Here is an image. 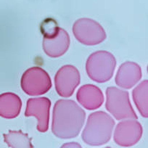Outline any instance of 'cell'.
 Segmentation results:
<instances>
[{
  "label": "cell",
  "instance_id": "1",
  "mask_svg": "<svg viewBox=\"0 0 148 148\" xmlns=\"http://www.w3.org/2000/svg\"><path fill=\"white\" fill-rule=\"evenodd\" d=\"M86 119L85 111L71 99H59L53 108L52 132L62 139L79 136Z\"/></svg>",
  "mask_w": 148,
  "mask_h": 148
},
{
  "label": "cell",
  "instance_id": "2",
  "mask_svg": "<svg viewBox=\"0 0 148 148\" xmlns=\"http://www.w3.org/2000/svg\"><path fill=\"white\" fill-rule=\"evenodd\" d=\"M115 121L104 111L91 113L82 134V140L90 146L108 143L112 136Z\"/></svg>",
  "mask_w": 148,
  "mask_h": 148
},
{
  "label": "cell",
  "instance_id": "3",
  "mask_svg": "<svg viewBox=\"0 0 148 148\" xmlns=\"http://www.w3.org/2000/svg\"><path fill=\"white\" fill-rule=\"evenodd\" d=\"M116 67L114 55L108 51H97L91 54L86 63L87 75L97 83H105L112 79Z\"/></svg>",
  "mask_w": 148,
  "mask_h": 148
},
{
  "label": "cell",
  "instance_id": "4",
  "mask_svg": "<svg viewBox=\"0 0 148 148\" xmlns=\"http://www.w3.org/2000/svg\"><path fill=\"white\" fill-rule=\"evenodd\" d=\"M105 108L116 120L138 119L131 104L129 92L115 86L106 89Z\"/></svg>",
  "mask_w": 148,
  "mask_h": 148
},
{
  "label": "cell",
  "instance_id": "5",
  "mask_svg": "<svg viewBox=\"0 0 148 148\" xmlns=\"http://www.w3.org/2000/svg\"><path fill=\"white\" fill-rule=\"evenodd\" d=\"M73 34L80 43L86 46L99 45L107 38L103 27L95 20L87 18H79L75 21Z\"/></svg>",
  "mask_w": 148,
  "mask_h": 148
},
{
  "label": "cell",
  "instance_id": "6",
  "mask_svg": "<svg viewBox=\"0 0 148 148\" xmlns=\"http://www.w3.org/2000/svg\"><path fill=\"white\" fill-rule=\"evenodd\" d=\"M21 88L30 96H39L46 94L52 87L50 76L40 67H32L23 74L21 81Z\"/></svg>",
  "mask_w": 148,
  "mask_h": 148
},
{
  "label": "cell",
  "instance_id": "7",
  "mask_svg": "<svg viewBox=\"0 0 148 148\" xmlns=\"http://www.w3.org/2000/svg\"><path fill=\"white\" fill-rule=\"evenodd\" d=\"M81 76L79 70L73 65H65L61 67L55 76L56 92L62 97H70L79 85Z\"/></svg>",
  "mask_w": 148,
  "mask_h": 148
},
{
  "label": "cell",
  "instance_id": "8",
  "mask_svg": "<svg viewBox=\"0 0 148 148\" xmlns=\"http://www.w3.org/2000/svg\"><path fill=\"white\" fill-rule=\"evenodd\" d=\"M143 129L136 119H126L119 122L113 135L114 142L121 147H132L141 139Z\"/></svg>",
  "mask_w": 148,
  "mask_h": 148
},
{
  "label": "cell",
  "instance_id": "9",
  "mask_svg": "<svg viewBox=\"0 0 148 148\" xmlns=\"http://www.w3.org/2000/svg\"><path fill=\"white\" fill-rule=\"evenodd\" d=\"M51 101L47 97L30 98L28 99L25 116H34L37 119V130L45 133L48 130Z\"/></svg>",
  "mask_w": 148,
  "mask_h": 148
},
{
  "label": "cell",
  "instance_id": "10",
  "mask_svg": "<svg viewBox=\"0 0 148 148\" xmlns=\"http://www.w3.org/2000/svg\"><path fill=\"white\" fill-rule=\"evenodd\" d=\"M71 44L68 33L60 27L58 34L51 38H44L42 47L45 54L50 58H60L68 51Z\"/></svg>",
  "mask_w": 148,
  "mask_h": 148
},
{
  "label": "cell",
  "instance_id": "11",
  "mask_svg": "<svg viewBox=\"0 0 148 148\" xmlns=\"http://www.w3.org/2000/svg\"><path fill=\"white\" fill-rule=\"evenodd\" d=\"M142 72L141 67L134 62H123L116 73V84L123 89H129L141 80Z\"/></svg>",
  "mask_w": 148,
  "mask_h": 148
},
{
  "label": "cell",
  "instance_id": "12",
  "mask_svg": "<svg viewBox=\"0 0 148 148\" xmlns=\"http://www.w3.org/2000/svg\"><path fill=\"white\" fill-rule=\"evenodd\" d=\"M79 103L89 110L98 109L104 102L102 90L93 84H85L81 86L76 94Z\"/></svg>",
  "mask_w": 148,
  "mask_h": 148
},
{
  "label": "cell",
  "instance_id": "13",
  "mask_svg": "<svg viewBox=\"0 0 148 148\" xmlns=\"http://www.w3.org/2000/svg\"><path fill=\"white\" fill-rule=\"evenodd\" d=\"M21 108L22 101L16 94L5 92L0 95V117L15 119L19 116Z\"/></svg>",
  "mask_w": 148,
  "mask_h": 148
},
{
  "label": "cell",
  "instance_id": "14",
  "mask_svg": "<svg viewBox=\"0 0 148 148\" xmlns=\"http://www.w3.org/2000/svg\"><path fill=\"white\" fill-rule=\"evenodd\" d=\"M147 88L148 81L145 80L139 84L132 92V96L135 105L144 118L148 117Z\"/></svg>",
  "mask_w": 148,
  "mask_h": 148
},
{
  "label": "cell",
  "instance_id": "15",
  "mask_svg": "<svg viewBox=\"0 0 148 148\" xmlns=\"http://www.w3.org/2000/svg\"><path fill=\"white\" fill-rule=\"evenodd\" d=\"M4 141L11 148H34L31 138L22 131L10 130L3 134Z\"/></svg>",
  "mask_w": 148,
  "mask_h": 148
},
{
  "label": "cell",
  "instance_id": "16",
  "mask_svg": "<svg viewBox=\"0 0 148 148\" xmlns=\"http://www.w3.org/2000/svg\"><path fill=\"white\" fill-rule=\"evenodd\" d=\"M60 27L56 21L52 18L45 20L41 24V31L44 38H51L58 34Z\"/></svg>",
  "mask_w": 148,
  "mask_h": 148
},
{
  "label": "cell",
  "instance_id": "17",
  "mask_svg": "<svg viewBox=\"0 0 148 148\" xmlns=\"http://www.w3.org/2000/svg\"><path fill=\"white\" fill-rule=\"evenodd\" d=\"M60 148H82V145L79 143H78V142H71L63 144Z\"/></svg>",
  "mask_w": 148,
  "mask_h": 148
},
{
  "label": "cell",
  "instance_id": "18",
  "mask_svg": "<svg viewBox=\"0 0 148 148\" xmlns=\"http://www.w3.org/2000/svg\"><path fill=\"white\" fill-rule=\"evenodd\" d=\"M105 148H111L110 147H105Z\"/></svg>",
  "mask_w": 148,
  "mask_h": 148
}]
</instances>
